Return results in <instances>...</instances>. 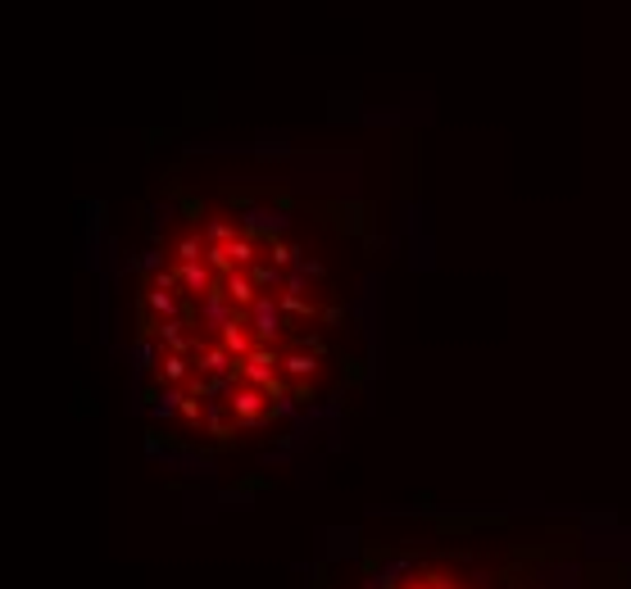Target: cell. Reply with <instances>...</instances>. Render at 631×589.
Returning <instances> with one entry per match:
<instances>
[{"label": "cell", "instance_id": "2", "mask_svg": "<svg viewBox=\"0 0 631 589\" xmlns=\"http://www.w3.org/2000/svg\"><path fill=\"white\" fill-rule=\"evenodd\" d=\"M305 589H631V535L604 517L386 512L327 531Z\"/></svg>", "mask_w": 631, "mask_h": 589}, {"label": "cell", "instance_id": "1", "mask_svg": "<svg viewBox=\"0 0 631 589\" xmlns=\"http://www.w3.org/2000/svg\"><path fill=\"white\" fill-rule=\"evenodd\" d=\"M127 399L177 467L287 463L373 367L368 272L345 209L272 182L177 186L123 268Z\"/></svg>", "mask_w": 631, "mask_h": 589}]
</instances>
